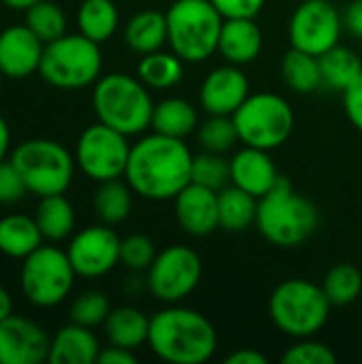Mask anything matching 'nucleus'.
Returning <instances> with one entry per match:
<instances>
[{"label":"nucleus","mask_w":362,"mask_h":364,"mask_svg":"<svg viewBox=\"0 0 362 364\" xmlns=\"http://www.w3.org/2000/svg\"><path fill=\"white\" fill-rule=\"evenodd\" d=\"M147 346L164 363L203 364L215 356L218 333L207 316L175 303L149 318Z\"/></svg>","instance_id":"nucleus-2"},{"label":"nucleus","mask_w":362,"mask_h":364,"mask_svg":"<svg viewBox=\"0 0 362 364\" xmlns=\"http://www.w3.org/2000/svg\"><path fill=\"white\" fill-rule=\"evenodd\" d=\"M282 79L288 90L297 94H312L322 87V73L318 55L290 47L282 58Z\"/></svg>","instance_id":"nucleus-31"},{"label":"nucleus","mask_w":362,"mask_h":364,"mask_svg":"<svg viewBox=\"0 0 362 364\" xmlns=\"http://www.w3.org/2000/svg\"><path fill=\"white\" fill-rule=\"evenodd\" d=\"M164 15L169 47L186 64H201L218 53L224 17L211 0H175Z\"/></svg>","instance_id":"nucleus-5"},{"label":"nucleus","mask_w":362,"mask_h":364,"mask_svg":"<svg viewBox=\"0 0 362 364\" xmlns=\"http://www.w3.org/2000/svg\"><path fill=\"white\" fill-rule=\"evenodd\" d=\"M192 181L215 192L224 190L230 183V160H226V154L205 149L196 154L192 160Z\"/></svg>","instance_id":"nucleus-36"},{"label":"nucleus","mask_w":362,"mask_h":364,"mask_svg":"<svg viewBox=\"0 0 362 364\" xmlns=\"http://www.w3.org/2000/svg\"><path fill=\"white\" fill-rule=\"evenodd\" d=\"M320 224L318 207L299 194L288 179L280 177L275 188L258 200L256 226L275 247H299L314 237Z\"/></svg>","instance_id":"nucleus-3"},{"label":"nucleus","mask_w":362,"mask_h":364,"mask_svg":"<svg viewBox=\"0 0 362 364\" xmlns=\"http://www.w3.org/2000/svg\"><path fill=\"white\" fill-rule=\"evenodd\" d=\"M211 2L224 19H237V17H256L265 9L267 0H211Z\"/></svg>","instance_id":"nucleus-41"},{"label":"nucleus","mask_w":362,"mask_h":364,"mask_svg":"<svg viewBox=\"0 0 362 364\" xmlns=\"http://www.w3.org/2000/svg\"><path fill=\"white\" fill-rule=\"evenodd\" d=\"M75 269L66 252L55 245H41L23 258L19 286L34 307H55L70 294L75 286Z\"/></svg>","instance_id":"nucleus-10"},{"label":"nucleus","mask_w":362,"mask_h":364,"mask_svg":"<svg viewBox=\"0 0 362 364\" xmlns=\"http://www.w3.org/2000/svg\"><path fill=\"white\" fill-rule=\"evenodd\" d=\"M132 188L128 181L109 179L98 183V190L94 194V213L96 218L107 226H117L128 220L132 211Z\"/></svg>","instance_id":"nucleus-32"},{"label":"nucleus","mask_w":362,"mask_h":364,"mask_svg":"<svg viewBox=\"0 0 362 364\" xmlns=\"http://www.w3.org/2000/svg\"><path fill=\"white\" fill-rule=\"evenodd\" d=\"M218 211H220V228L226 232H243L256 224L258 215V198L250 192L228 183L218 192Z\"/></svg>","instance_id":"nucleus-26"},{"label":"nucleus","mask_w":362,"mask_h":364,"mask_svg":"<svg viewBox=\"0 0 362 364\" xmlns=\"http://www.w3.org/2000/svg\"><path fill=\"white\" fill-rule=\"evenodd\" d=\"M102 73L100 45L77 34H64L45 45L38 75L53 87L79 90L94 85Z\"/></svg>","instance_id":"nucleus-8"},{"label":"nucleus","mask_w":362,"mask_h":364,"mask_svg":"<svg viewBox=\"0 0 362 364\" xmlns=\"http://www.w3.org/2000/svg\"><path fill=\"white\" fill-rule=\"evenodd\" d=\"M49 350L51 337L34 320L13 314L0 322V364H43Z\"/></svg>","instance_id":"nucleus-15"},{"label":"nucleus","mask_w":362,"mask_h":364,"mask_svg":"<svg viewBox=\"0 0 362 364\" xmlns=\"http://www.w3.org/2000/svg\"><path fill=\"white\" fill-rule=\"evenodd\" d=\"M333 303L322 286L307 279H286L269 296L271 322L290 339L316 337L331 318Z\"/></svg>","instance_id":"nucleus-6"},{"label":"nucleus","mask_w":362,"mask_h":364,"mask_svg":"<svg viewBox=\"0 0 362 364\" xmlns=\"http://www.w3.org/2000/svg\"><path fill=\"white\" fill-rule=\"evenodd\" d=\"M196 139L201 149L213 154H228L239 141L233 115H207L196 128Z\"/></svg>","instance_id":"nucleus-35"},{"label":"nucleus","mask_w":362,"mask_h":364,"mask_svg":"<svg viewBox=\"0 0 362 364\" xmlns=\"http://www.w3.org/2000/svg\"><path fill=\"white\" fill-rule=\"evenodd\" d=\"M34 220L45 241L60 243L73 235L77 215L70 200L64 194H53V196H43L38 200Z\"/></svg>","instance_id":"nucleus-27"},{"label":"nucleus","mask_w":362,"mask_h":364,"mask_svg":"<svg viewBox=\"0 0 362 364\" xmlns=\"http://www.w3.org/2000/svg\"><path fill=\"white\" fill-rule=\"evenodd\" d=\"M9 160L19 171L28 192L38 198L64 194L73 183L77 166L75 156L62 143L51 139H30L19 143Z\"/></svg>","instance_id":"nucleus-7"},{"label":"nucleus","mask_w":362,"mask_h":364,"mask_svg":"<svg viewBox=\"0 0 362 364\" xmlns=\"http://www.w3.org/2000/svg\"><path fill=\"white\" fill-rule=\"evenodd\" d=\"M344 26L352 36L362 38V0H350L344 13Z\"/></svg>","instance_id":"nucleus-43"},{"label":"nucleus","mask_w":362,"mask_h":364,"mask_svg":"<svg viewBox=\"0 0 362 364\" xmlns=\"http://www.w3.org/2000/svg\"><path fill=\"white\" fill-rule=\"evenodd\" d=\"M284 364H335L337 363V354L326 346L316 341L314 337H305V339H297L294 346H290L284 356Z\"/></svg>","instance_id":"nucleus-39"},{"label":"nucleus","mask_w":362,"mask_h":364,"mask_svg":"<svg viewBox=\"0 0 362 364\" xmlns=\"http://www.w3.org/2000/svg\"><path fill=\"white\" fill-rule=\"evenodd\" d=\"M105 337L109 346L126 348V350H137L143 343H147L149 337V318L137 309V307H115L107 316L105 324Z\"/></svg>","instance_id":"nucleus-22"},{"label":"nucleus","mask_w":362,"mask_h":364,"mask_svg":"<svg viewBox=\"0 0 362 364\" xmlns=\"http://www.w3.org/2000/svg\"><path fill=\"white\" fill-rule=\"evenodd\" d=\"M43 232L34 218L9 213L0 218V254L23 260L43 245Z\"/></svg>","instance_id":"nucleus-24"},{"label":"nucleus","mask_w":362,"mask_h":364,"mask_svg":"<svg viewBox=\"0 0 362 364\" xmlns=\"http://www.w3.org/2000/svg\"><path fill=\"white\" fill-rule=\"evenodd\" d=\"M0 90H2V73H0Z\"/></svg>","instance_id":"nucleus-49"},{"label":"nucleus","mask_w":362,"mask_h":364,"mask_svg":"<svg viewBox=\"0 0 362 364\" xmlns=\"http://www.w3.org/2000/svg\"><path fill=\"white\" fill-rule=\"evenodd\" d=\"M158 250L156 243L145 237V235H130L126 239H122V252H119V264H124L126 269L141 273L147 271L151 267V262L156 260Z\"/></svg>","instance_id":"nucleus-38"},{"label":"nucleus","mask_w":362,"mask_h":364,"mask_svg":"<svg viewBox=\"0 0 362 364\" xmlns=\"http://www.w3.org/2000/svg\"><path fill=\"white\" fill-rule=\"evenodd\" d=\"M262 43H265L262 30L254 21V17L224 19L220 43H218V53L228 64L247 66L260 55Z\"/></svg>","instance_id":"nucleus-20"},{"label":"nucleus","mask_w":362,"mask_h":364,"mask_svg":"<svg viewBox=\"0 0 362 364\" xmlns=\"http://www.w3.org/2000/svg\"><path fill=\"white\" fill-rule=\"evenodd\" d=\"M77 26L83 36L102 45L119 28V13L113 0H83L77 11Z\"/></svg>","instance_id":"nucleus-30"},{"label":"nucleus","mask_w":362,"mask_h":364,"mask_svg":"<svg viewBox=\"0 0 362 364\" xmlns=\"http://www.w3.org/2000/svg\"><path fill=\"white\" fill-rule=\"evenodd\" d=\"M344 15L331 0H303L288 21L290 47L322 55L341 41Z\"/></svg>","instance_id":"nucleus-13"},{"label":"nucleus","mask_w":362,"mask_h":364,"mask_svg":"<svg viewBox=\"0 0 362 364\" xmlns=\"http://www.w3.org/2000/svg\"><path fill=\"white\" fill-rule=\"evenodd\" d=\"M9 149H11V130L4 117L0 115V164L9 160Z\"/></svg>","instance_id":"nucleus-46"},{"label":"nucleus","mask_w":362,"mask_h":364,"mask_svg":"<svg viewBox=\"0 0 362 364\" xmlns=\"http://www.w3.org/2000/svg\"><path fill=\"white\" fill-rule=\"evenodd\" d=\"M175 220L190 237H207L220 228L218 192L190 181L175 198Z\"/></svg>","instance_id":"nucleus-17"},{"label":"nucleus","mask_w":362,"mask_h":364,"mask_svg":"<svg viewBox=\"0 0 362 364\" xmlns=\"http://www.w3.org/2000/svg\"><path fill=\"white\" fill-rule=\"evenodd\" d=\"M183 60L173 51H151L141 55L137 64V77L149 90H171L183 79Z\"/></svg>","instance_id":"nucleus-29"},{"label":"nucleus","mask_w":362,"mask_h":364,"mask_svg":"<svg viewBox=\"0 0 362 364\" xmlns=\"http://www.w3.org/2000/svg\"><path fill=\"white\" fill-rule=\"evenodd\" d=\"M320 73H322V87L333 92H346L362 73L361 55L344 45H335L320 58Z\"/></svg>","instance_id":"nucleus-28"},{"label":"nucleus","mask_w":362,"mask_h":364,"mask_svg":"<svg viewBox=\"0 0 362 364\" xmlns=\"http://www.w3.org/2000/svg\"><path fill=\"white\" fill-rule=\"evenodd\" d=\"M23 23L47 45L66 34V15L60 4L51 0H38L26 9Z\"/></svg>","instance_id":"nucleus-34"},{"label":"nucleus","mask_w":362,"mask_h":364,"mask_svg":"<svg viewBox=\"0 0 362 364\" xmlns=\"http://www.w3.org/2000/svg\"><path fill=\"white\" fill-rule=\"evenodd\" d=\"M203 260L188 245H169L158 252L156 260L147 269L149 294L166 305L186 301L201 284Z\"/></svg>","instance_id":"nucleus-12"},{"label":"nucleus","mask_w":362,"mask_h":364,"mask_svg":"<svg viewBox=\"0 0 362 364\" xmlns=\"http://www.w3.org/2000/svg\"><path fill=\"white\" fill-rule=\"evenodd\" d=\"M198 111L196 107L186 100V98H164L160 102H156L154 107V115H151V130L164 136H173V139H188L192 132H196L198 128Z\"/></svg>","instance_id":"nucleus-23"},{"label":"nucleus","mask_w":362,"mask_h":364,"mask_svg":"<svg viewBox=\"0 0 362 364\" xmlns=\"http://www.w3.org/2000/svg\"><path fill=\"white\" fill-rule=\"evenodd\" d=\"M92 107L98 122L126 136H137L151 128L156 102L149 94V87L139 77L109 73L100 75V79L94 83Z\"/></svg>","instance_id":"nucleus-4"},{"label":"nucleus","mask_w":362,"mask_h":364,"mask_svg":"<svg viewBox=\"0 0 362 364\" xmlns=\"http://www.w3.org/2000/svg\"><path fill=\"white\" fill-rule=\"evenodd\" d=\"M100 343L92 328L81 324H66L51 337L49 360L51 364H92L98 360Z\"/></svg>","instance_id":"nucleus-21"},{"label":"nucleus","mask_w":362,"mask_h":364,"mask_svg":"<svg viewBox=\"0 0 362 364\" xmlns=\"http://www.w3.org/2000/svg\"><path fill=\"white\" fill-rule=\"evenodd\" d=\"M226 364H267V356L260 354L258 350H252V348H243V350H235L230 352L226 358Z\"/></svg>","instance_id":"nucleus-45"},{"label":"nucleus","mask_w":362,"mask_h":364,"mask_svg":"<svg viewBox=\"0 0 362 364\" xmlns=\"http://www.w3.org/2000/svg\"><path fill=\"white\" fill-rule=\"evenodd\" d=\"M233 122L243 145L273 151L292 136L294 111L284 96L273 92H256L250 94L235 111Z\"/></svg>","instance_id":"nucleus-9"},{"label":"nucleus","mask_w":362,"mask_h":364,"mask_svg":"<svg viewBox=\"0 0 362 364\" xmlns=\"http://www.w3.org/2000/svg\"><path fill=\"white\" fill-rule=\"evenodd\" d=\"M322 290L326 292L333 307L352 305L362 292V273L350 262L335 264L322 279Z\"/></svg>","instance_id":"nucleus-33"},{"label":"nucleus","mask_w":362,"mask_h":364,"mask_svg":"<svg viewBox=\"0 0 362 364\" xmlns=\"http://www.w3.org/2000/svg\"><path fill=\"white\" fill-rule=\"evenodd\" d=\"M344 111L350 124L362 132V73L358 79L344 92Z\"/></svg>","instance_id":"nucleus-42"},{"label":"nucleus","mask_w":362,"mask_h":364,"mask_svg":"<svg viewBox=\"0 0 362 364\" xmlns=\"http://www.w3.org/2000/svg\"><path fill=\"white\" fill-rule=\"evenodd\" d=\"M9 316H13V299L6 292V288L0 286V322L6 320Z\"/></svg>","instance_id":"nucleus-47"},{"label":"nucleus","mask_w":362,"mask_h":364,"mask_svg":"<svg viewBox=\"0 0 362 364\" xmlns=\"http://www.w3.org/2000/svg\"><path fill=\"white\" fill-rule=\"evenodd\" d=\"M45 43L26 26H9L0 32V73L9 79H26L41 68Z\"/></svg>","instance_id":"nucleus-18"},{"label":"nucleus","mask_w":362,"mask_h":364,"mask_svg":"<svg viewBox=\"0 0 362 364\" xmlns=\"http://www.w3.org/2000/svg\"><path fill=\"white\" fill-rule=\"evenodd\" d=\"M0 2L6 4V6H11V9H15V11H26L28 6H32L38 0H0Z\"/></svg>","instance_id":"nucleus-48"},{"label":"nucleus","mask_w":362,"mask_h":364,"mask_svg":"<svg viewBox=\"0 0 362 364\" xmlns=\"http://www.w3.org/2000/svg\"><path fill=\"white\" fill-rule=\"evenodd\" d=\"M100 364H134L137 363V356L132 350H126V348H117V346H109L105 350H100L98 354V360Z\"/></svg>","instance_id":"nucleus-44"},{"label":"nucleus","mask_w":362,"mask_h":364,"mask_svg":"<svg viewBox=\"0 0 362 364\" xmlns=\"http://www.w3.org/2000/svg\"><path fill=\"white\" fill-rule=\"evenodd\" d=\"M130 147L132 145L126 134L96 122L79 134L75 145V162L79 171L96 183L119 179L126 173Z\"/></svg>","instance_id":"nucleus-11"},{"label":"nucleus","mask_w":362,"mask_h":364,"mask_svg":"<svg viewBox=\"0 0 362 364\" xmlns=\"http://www.w3.org/2000/svg\"><path fill=\"white\" fill-rule=\"evenodd\" d=\"M124 41L139 55L162 49L164 45H169L166 15L151 9L132 15L124 28Z\"/></svg>","instance_id":"nucleus-25"},{"label":"nucleus","mask_w":362,"mask_h":364,"mask_svg":"<svg viewBox=\"0 0 362 364\" xmlns=\"http://www.w3.org/2000/svg\"><path fill=\"white\" fill-rule=\"evenodd\" d=\"M109 314H111V303H109L107 294L100 290L81 292L79 296H75V301L70 303V309H68L70 322L87 326V328L102 326Z\"/></svg>","instance_id":"nucleus-37"},{"label":"nucleus","mask_w":362,"mask_h":364,"mask_svg":"<svg viewBox=\"0 0 362 364\" xmlns=\"http://www.w3.org/2000/svg\"><path fill=\"white\" fill-rule=\"evenodd\" d=\"M250 94V79L243 73V66L226 62L203 79L198 105L207 115H235Z\"/></svg>","instance_id":"nucleus-16"},{"label":"nucleus","mask_w":362,"mask_h":364,"mask_svg":"<svg viewBox=\"0 0 362 364\" xmlns=\"http://www.w3.org/2000/svg\"><path fill=\"white\" fill-rule=\"evenodd\" d=\"M122 239L107 224H96L73 235L66 254L77 277L98 279L109 275L119 264Z\"/></svg>","instance_id":"nucleus-14"},{"label":"nucleus","mask_w":362,"mask_h":364,"mask_svg":"<svg viewBox=\"0 0 362 364\" xmlns=\"http://www.w3.org/2000/svg\"><path fill=\"white\" fill-rule=\"evenodd\" d=\"M192 160L194 154L183 139L151 132L130 147L124 177L141 198L173 200L192 181Z\"/></svg>","instance_id":"nucleus-1"},{"label":"nucleus","mask_w":362,"mask_h":364,"mask_svg":"<svg viewBox=\"0 0 362 364\" xmlns=\"http://www.w3.org/2000/svg\"><path fill=\"white\" fill-rule=\"evenodd\" d=\"M280 181L277 166L267 149L243 145L230 158V183L250 192L258 200Z\"/></svg>","instance_id":"nucleus-19"},{"label":"nucleus","mask_w":362,"mask_h":364,"mask_svg":"<svg viewBox=\"0 0 362 364\" xmlns=\"http://www.w3.org/2000/svg\"><path fill=\"white\" fill-rule=\"evenodd\" d=\"M28 188L19 175V171L13 166L11 160H4L0 164V205H15L26 198Z\"/></svg>","instance_id":"nucleus-40"}]
</instances>
